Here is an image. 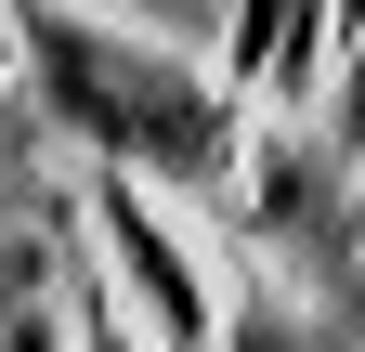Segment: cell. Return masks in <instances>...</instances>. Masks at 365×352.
I'll return each instance as SVG.
<instances>
[{"instance_id":"obj_1","label":"cell","mask_w":365,"mask_h":352,"mask_svg":"<svg viewBox=\"0 0 365 352\" xmlns=\"http://www.w3.org/2000/svg\"><path fill=\"white\" fill-rule=\"evenodd\" d=\"M14 39H26V92L39 118L66 130L91 170H144L170 196H209L235 209L248 183V144H261V105L235 78H209L196 53H170V39H130L105 14H78V0H14Z\"/></svg>"},{"instance_id":"obj_2","label":"cell","mask_w":365,"mask_h":352,"mask_svg":"<svg viewBox=\"0 0 365 352\" xmlns=\"http://www.w3.org/2000/svg\"><path fill=\"white\" fill-rule=\"evenodd\" d=\"M91 248H105V274H118L130 314H144L157 352H222V287L196 274V248L170 235V183L91 170Z\"/></svg>"},{"instance_id":"obj_3","label":"cell","mask_w":365,"mask_h":352,"mask_svg":"<svg viewBox=\"0 0 365 352\" xmlns=\"http://www.w3.org/2000/svg\"><path fill=\"white\" fill-rule=\"evenodd\" d=\"M222 352H352L327 300H287V287H261V300H222Z\"/></svg>"},{"instance_id":"obj_4","label":"cell","mask_w":365,"mask_h":352,"mask_svg":"<svg viewBox=\"0 0 365 352\" xmlns=\"http://www.w3.org/2000/svg\"><path fill=\"white\" fill-rule=\"evenodd\" d=\"M66 314H78V352H157V339H144V314L118 300L105 248H78V235H66Z\"/></svg>"},{"instance_id":"obj_5","label":"cell","mask_w":365,"mask_h":352,"mask_svg":"<svg viewBox=\"0 0 365 352\" xmlns=\"http://www.w3.org/2000/svg\"><path fill=\"white\" fill-rule=\"evenodd\" d=\"M0 352H78V314H39V300H14V314H0Z\"/></svg>"},{"instance_id":"obj_6","label":"cell","mask_w":365,"mask_h":352,"mask_svg":"<svg viewBox=\"0 0 365 352\" xmlns=\"http://www.w3.org/2000/svg\"><path fill=\"white\" fill-rule=\"evenodd\" d=\"M339 39H365V0H339Z\"/></svg>"}]
</instances>
